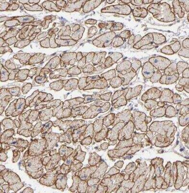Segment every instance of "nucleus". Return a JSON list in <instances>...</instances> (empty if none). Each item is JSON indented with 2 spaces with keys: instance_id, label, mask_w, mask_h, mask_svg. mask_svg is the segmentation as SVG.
<instances>
[{
  "instance_id": "obj_28",
  "label": "nucleus",
  "mask_w": 189,
  "mask_h": 193,
  "mask_svg": "<svg viewBox=\"0 0 189 193\" xmlns=\"http://www.w3.org/2000/svg\"><path fill=\"white\" fill-rule=\"evenodd\" d=\"M82 166L83 165L81 163H77L76 164L74 161L71 164L70 168L72 171L75 172L80 169Z\"/></svg>"
},
{
  "instance_id": "obj_32",
  "label": "nucleus",
  "mask_w": 189,
  "mask_h": 193,
  "mask_svg": "<svg viewBox=\"0 0 189 193\" xmlns=\"http://www.w3.org/2000/svg\"><path fill=\"white\" fill-rule=\"evenodd\" d=\"M174 53L177 52L180 49L181 45L179 42H176L170 45Z\"/></svg>"
},
{
  "instance_id": "obj_40",
  "label": "nucleus",
  "mask_w": 189,
  "mask_h": 193,
  "mask_svg": "<svg viewBox=\"0 0 189 193\" xmlns=\"http://www.w3.org/2000/svg\"><path fill=\"white\" fill-rule=\"evenodd\" d=\"M51 158V157H49L48 156L45 157V158H44L43 161V163L44 165H46L47 163L50 160V159Z\"/></svg>"
},
{
  "instance_id": "obj_22",
  "label": "nucleus",
  "mask_w": 189,
  "mask_h": 193,
  "mask_svg": "<svg viewBox=\"0 0 189 193\" xmlns=\"http://www.w3.org/2000/svg\"><path fill=\"white\" fill-rule=\"evenodd\" d=\"M188 64L183 62H180L177 64V69L179 74H182L183 71L188 68Z\"/></svg>"
},
{
  "instance_id": "obj_13",
  "label": "nucleus",
  "mask_w": 189,
  "mask_h": 193,
  "mask_svg": "<svg viewBox=\"0 0 189 193\" xmlns=\"http://www.w3.org/2000/svg\"><path fill=\"white\" fill-rule=\"evenodd\" d=\"M74 151V150L73 148L67 147L65 146H62L59 150V153L60 155L65 157V160Z\"/></svg>"
},
{
  "instance_id": "obj_27",
  "label": "nucleus",
  "mask_w": 189,
  "mask_h": 193,
  "mask_svg": "<svg viewBox=\"0 0 189 193\" xmlns=\"http://www.w3.org/2000/svg\"><path fill=\"white\" fill-rule=\"evenodd\" d=\"M87 185L86 182L80 180L78 188V192L80 193L85 192L86 190Z\"/></svg>"
},
{
  "instance_id": "obj_15",
  "label": "nucleus",
  "mask_w": 189,
  "mask_h": 193,
  "mask_svg": "<svg viewBox=\"0 0 189 193\" xmlns=\"http://www.w3.org/2000/svg\"><path fill=\"white\" fill-rule=\"evenodd\" d=\"M87 127L86 125L82 126L78 129H74L72 133L73 141L76 142H77L81 134L85 131Z\"/></svg>"
},
{
  "instance_id": "obj_14",
  "label": "nucleus",
  "mask_w": 189,
  "mask_h": 193,
  "mask_svg": "<svg viewBox=\"0 0 189 193\" xmlns=\"http://www.w3.org/2000/svg\"><path fill=\"white\" fill-rule=\"evenodd\" d=\"M90 173V169L85 168H83L80 171L76 173L75 175L78 176L80 179L85 180L88 179Z\"/></svg>"
},
{
  "instance_id": "obj_30",
  "label": "nucleus",
  "mask_w": 189,
  "mask_h": 193,
  "mask_svg": "<svg viewBox=\"0 0 189 193\" xmlns=\"http://www.w3.org/2000/svg\"><path fill=\"white\" fill-rule=\"evenodd\" d=\"M41 122H40L37 123V124L35 126V127L36 128V129L34 127L32 131V137H35L36 135H36L40 133L41 130Z\"/></svg>"
},
{
  "instance_id": "obj_35",
  "label": "nucleus",
  "mask_w": 189,
  "mask_h": 193,
  "mask_svg": "<svg viewBox=\"0 0 189 193\" xmlns=\"http://www.w3.org/2000/svg\"><path fill=\"white\" fill-rule=\"evenodd\" d=\"M178 54L185 57L189 58V48L182 49L179 52Z\"/></svg>"
},
{
  "instance_id": "obj_20",
  "label": "nucleus",
  "mask_w": 189,
  "mask_h": 193,
  "mask_svg": "<svg viewBox=\"0 0 189 193\" xmlns=\"http://www.w3.org/2000/svg\"><path fill=\"white\" fill-rule=\"evenodd\" d=\"M20 102H18L16 106V111L12 115V116H14L21 113L24 109V107L25 105V102H20V99L19 100Z\"/></svg>"
},
{
  "instance_id": "obj_4",
  "label": "nucleus",
  "mask_w": 189,
  "mask_h": 193,
  "mask_svg": "<svg viewBox=\"0 0 189 193\" xmlns=\"http://www.w3.org/2000/svg\"><path fill=\"white\" fill-rule=\"evenodd\" d=\"M60 134L52 133L46 135V147L47 151L51 150L54 148L59 140Z\"/></svg>"
},
{
  "instance_id": "obj_36",
  "label": "nucleus",
  "mask_w": 189,
  "mask_h": 193,
  "mask_svg": "<svg viewBox=\"0 0 189 193\" xmlns=\"http://www.w3.org/2000/svg\"><path fill=\"white\" fill-rule=\"evenodd\" d=\"M96 122V123L95 122L94 123V130L95 131H97V132H98L101 130L102 128V123H98L97 121Z\"/></svg>"
},
{
  "instance_id": "obj_8",
  "label": "nucleus",
  "mask_w": 189,
  "mask_h": 193,
  "mask_svg": "<svg viewBox=\"0 0 189 193\" xmlns=\"http://www.w3.org/2000/svg\"><path fill=\"white\" fill-rule=\"evenodd\" d=\"M105 111L104 108H96L94 109L90 108L83 114V117L85 119L93 118L96 116L99 113L104 112Z\"/></svg>"
},
{
  "instance_id": "obj_26",
  "label": "nucleus",
  "mask_w": 189,
  "mask_h": 193,
  "mask_svg": "<svg viewBox=\"0 0 189 193\" xmlns=\"http://www.w3.org/2000/svg\"><path fill=\"white\" fill-rule=\"evenodd\" d=\"M76 154V150L74 152L66 158L65 160L64 164L68 165L71 164L72 163L76 160L74 157Z\"/></svg>"
},
{
  "instance_id": "obj_21",
  "label": "nucleus",
  "mask_w": 189,
  "mask_h": 193,
  "mask_svg": "<svg viewBox=\"0 0 189 193\" xmlns=\"http://www.w3.org/2000/svg\"><path fill=\"white\" fill-rule=\"evenodd\" d=\"M72 179L74 183L72 187L70 188V190L72 192H74L78 190L80 179L78 176L75 175L73 176Z\"/></svg>"
},
{
  "instance_id": "obj_2",
  "label": "nucleus",
  "mask_w": 189,
  "mask_h": 193,
  "mask_svg": "<svg viewBox=\"0 0 189 193\" xmlns=\"http://www.w3.org/2000/svg\"><path fill=\"white\" fill-rule=\"evenodd\" d=\"M29 148L30 154L32 152V155H39L42 154L46 147V140L42 139L38 140H34Z\"/></svg>"
},
{
  "instance_id": "obj_41",
  "label": "nucleus",
  "mask_w": 189,
  "mask_h": 193,
  "mask_svg": "<svg viewBox=\"0 0 189 193\" xmlns=\"http://www.w3.org/2000/svg\"><path fill=\"white\" fill-rule=\"evenodd\" d=\"M183 42L185 43H183V47L185 48H188L189 47L188 41H185V42L184 41Z\"/></svg>"
},
{
  "instance_id": "obj_38",
  "label": "nucleus",
  "mask_w": 189,
  "mask_h": 193,
  "mask_svg": "<svg viewBox=\"0 0 189 193\" xmlns=\"http://www.w3.org/2000/svg\"><path fill=\"white\" fill-rule=\"evenodd\" d=\"M189 78H182L179 82V84L180 85H183L189 83Z\"/></svg>"
},
{
  "instance_id": "obj_16",
  "label": "nucleus",
  "mask_w": 189,
  "mask_h": 193,
  "mask_svg": "<svg viewBox=\"0 0 189 193\" xmlns=\"http://www.w3.org/2000/svg\"><path fill=\"white\" fill-rule=\"evenodd\" d=\"M53 115V111L51 110H45L41 113L40 119L41 120L45 121L49 119Z\"/></svg>"
},
{
  "instance_id": "obj_10",
  "label": "nucleus",
  "mask_w": 189,
  "mask_h": 193,
  "mask_svg": "<svg viewBox=\"0 0 189 193\" xmlns=\"http://www.w3.org/2000/svg\"><path fill=\"white\" fill-rule=\"evenodd\" d=\"M143 74L146 79L151 78L153 74V66L150 62H147L143 70Z\"/></svg>"
},
{
  "instance_id": "obj_3",
  "label": "nucleus",
  "mask_w": 189,
  "mask_h": 193,
  "mask_svg": "<svg viewBox=\"0 0 189 193\" xmlns=\"http://www.w3.org/2000/svg\"><path fill=\"white\" fill-rule=\"evenodd\" d=\"M149 61L157 69L162 70L166 69L171 64L168 59L161 56L153 57Z\"/></svg>"
},
{
  "instance_id": "obj_25",
  "label": "nucleus",
  "mask_w": 189,
  "mask_h": 193,
  "mask_svg": "<svg viewBox=\"0 0 189 193\" xmlns=\"http://www.w3.org/2000/svg\"><path fill=\"white\" fill-rule=\"evenodd\" d=\"M161 77V72L159 70H158L153 73L152 76L151 78V81L153 83L157 82L160 80Z\"/></svg>"
},
{
  "instance_id": "obj_42",
  "label": "nucleus",
  "mask_w": 189,
  "mask_h": 193,
  "mask_svg": "<svg viewBox=\"0 0 189 193\" xmlns=\"http://www.w3.org/2000/svg\"><path fill=\"white\" fill-rule=\"evenodd\" d=\"M180 150L181 151H182L183 150V149H180Z\"/></svg>"
},
{
  "instance_id": "obj_18",
  "label": "nucleus",
  "mask_w": 189,
  "mask_h": 193,
  "mask_svg": "<svg viewBox=\"0 0 189 193\" xmlns=\"http://www.w3.org/2000/svg\"><path fill=\"white\" fill-rule=\"evenodd\" d=\"M76 150V154L74 157L75 159L80 162H82L84 160L86 153L82 151L80 145L78 146Z\"/></svg>"
},
{
  "instance_id": "obj_7",
  "label": "nucleus",
  "mask_w": 189,
  "mask_h": 193,
  "mask_svg": "<svg viewBox=\"0 0 189 193\" xmlns=\"http://www.w3.org/2000/svg\"><path fill=\"white\" fill-rule=\"evenodd\" d=\"M72 121H65L64 122L61 120H58L54 122V126L56 127L59 126L61 130H63L64 133L66 132L71 128Z\"/></svg>"
},
{
  "instance_id": "obj_23",
  "label": "nucleus",
  "mask_w": 189,
  "mask_h": 193,
  "mask_svg": "<svg viewBox=\"0 0 189 193\" xmlns=\"http://www.w3.org/2000/svg\"><path fill=\"white\" fill-rule=\"evenodd\" d=\"M90 125L88 127L85 133H83L82 134H81L80 139L81 140H82L84 138L87 137L88 136L90 135L91 137H92L93 131L92 129V126Z\"/></svg>"
},
{
  "instance_id": "obj_39",
  "label": "nucleus",
  "mask_w": 189,
  "mask_h": 193,
  "mask_svg": "<svg viewBox=\"0 0 189 193\" xmlns=\"http://www.w3.org/2000/svg\"><path fill=\"white\" fill-rule=\"evenodd\" d=\"M183 77L186 78H189V68H187L183 72Z\"/></svg>"
},
{
  "instance_id": "obj_33",
  "label": "nucleus",
  "mask_w": 189,
  "mask_h": 193,
  "mask_svg": "<svg viewBox=\"0 0 189 193\" xmlns=\"http://www.w3.org/2000/svg\"><path fill=\"white\" fill-rule=\"evenodd\" d=\"M106 134V130L104 129L100 132L97 134L95 138L97 141H100L103 140L105 137Z\"/></svg>"
},
{
  "instance_id": "obj_31",
  "label": "nucleus",
  "mask_w": 189,
  "mask_h": 193,
  "mask_svg": "<svg viewBox=\"0 0 189 193\" xmlns=\"http://www.w3.org/2000/svg\"><path fill=\"white\" fill-rule=\"evenodd\" d=\"M53 125V123L51 121L46 123L43 128L42 129L41 133L43 134L48 131Z\"/></svg>"
},
{
  "instance_id": "obj_29",
  "label": "nucleus",
  "mask_w": 189,
  "mask_h": 193,
  "mask_svg": "<svg viewBox=\"0 0 189 193\" xmlns=\"http://www.w3.org/2000/svg\"><path fill=\"white\" fill-rule=\"evenodd\" d=\"M161 52L167 55H172L174 54L170 46L167 45L164 47L161 50Z\"/></svg>"
},
{
  "instance_id": "obj_1",
  "label": "nucleus",
  "mask_w": 189,
  "mask_h": 193,
  "mask_svg": "<svg viewBox=\"0 0 189 193\" xmlns=\"http://www.w3.org/2000/svg\"><path fill=\"white\" fill-rule=\"evenodd\" d=\"M61 167L60 166L57 167L54 170L48 172L40 180V183L42 184L50 186L53 185L57 180V175L58 172L60 170Z\"/></svg>"
},
{
  "instance_id": "obj_19",
  "label": "nucleus",
  "mask_w": 189,
  "mask_h": 193,
  "mask_svg": "<svg viewBox=\"0 0 189 193\" xmlns=\"http://www.w3.org/2000/svg\"><path fill=\"white\" fill-rule=\"evenodd\" d=\"M87 108L82 106L79 107L72 110V116L74 118L79 115H82L86 111Z\"/></svg>"
},
{
  "instance_id": "obj_5",
  "label": "nucleus",
  "mask_w": 189,
  "mask_h": 193,
  "mask_svg": "<svg viewBox=\"0 0 189 193\" xmlns=\"http://www.w3.org/2000/svg\"><path fill=\"white\" fill-rule=\"evenodd\" d=\"M61 106L53 110V116L58 119L67 118L72 114V110L69 108H66L63 110Z\"/></svg>"
},
{
  "instance_id": "obj_12",
  "label": "nucleus",
  "mask_w": 189,
  "mask_h": 193,
  "mask_svg": "<svg viewBox=\"0 0 189 193\" xmlns=\"http://www.w3.org/2000/svg\"><path fill=\"white\" fill-rule=\"evenodd\" d=\"M72 128L69 129L65 133L61 135L59 137V141L60 142H66L68 143H71V139L72 137Z\"/></svg>"
},
{
  "instance_id": "obj_9",
  "label": "nucleus",
  "mask_w": 189,
  "mask_h": 193,
  "mask_svg": "<svg viewBox=\"0 0 189 193\" xmlns=\"http://www.w3.org/2000/svg\"><path fill=\"white\" fill-rule=\"evenodd\" d=\"M57 179L56 182L57 188L59 189H64L67 184L66 175L62 173L60 174L57 176Z\"/></svg>"
},
{
  "instance_id": "obj_37",
  "label": "nucleus",
  "mask_w": 189,
  "mask_h": 193,
  "mask_svg": "<svg viewBox=\"0 0 189 193\" xmlns=\"http://www.w3.org/2000/svg\"><path fill=\"white\" fill-rule=\"evenodd\" d=\"M91 139L90 137H89L86 138L84 139L81 142V144H86L89 145L91 144Z\"/></svg>"
},
{
  "instance_id": "obj_24",
  "label": "nucleus",
  "mask_w": 189,
  "mask_h": 193,
  "mask_svg": "<svg viewBox=\"0 0 189 193\" xmlns=\"http://www.w3.org/2000/svg\"><path fill=\"white\" fill-rule=\"evenodd\" d=\"M85 123L84 121L80 120H74L71 125V128H76V129L81 127Z\"/></svg>"
},
{
  "instance_id": "obj_6",
  "label": "nucleus",
  "mask_w": 189,
  "mask_h": 193,
  "mask_svg": "<svg viewBox=\"0 0 189 193\" xmlns=\"http://www.w3.org/2000/svg\"><path fill=\"white\" fill-rule=\"evenodd\" d=\"M179 74L175 73L173 75H163L160 80V82L162 84H170L175 82L178 79Z\"/></svg>"
},
{
  "instance_id": "obj_34",
  "label": "nucleus",
  "mask_w": 189,
  "mask_h": 193,
  "mask_svg": "<svg viewBox=\"0 0 189 193\" xmlns=\"http://www.w3.org/2000/svg\"><path fill=\"white\" fill-rule=\"evenodd\" d=\"M61 168V172L62 174H67L70 171V167L64 164L62 165Z\"/></svg>"
},
{
  "instance_id": "obj_17",
  "label": "nucleus",
  "mask_w": 189,
  "mask_h": 193,
  "mask_svg": "<svg viewBox=\"0 0 189 193\" xmlns=\"http://www.w3.org/2000/svg\"><path fill=\"white\" fill-rule=\"evenodd\" d=\"M177 70V64L175 63L171 64L165 70L164 73L167 75L172 76Z\"/></svg>"
},
{
  "instance_id": "obj_11",
  "label": "nucleus",
  "mask_w": 189,
  "mask_h": 193,
  "mask_svg": "<svg viewBox=\"0 0 189 193\" xmlns=\"http://www.w3.org/2000/svg\"><path fill=\"white\" fill-rule=\"evenodd\" d=\"M61 159V157L60 154H57L53 156L50 161L46 166V170H48L52 169L57 165Z\"/></svg>"
}]
</instances>
